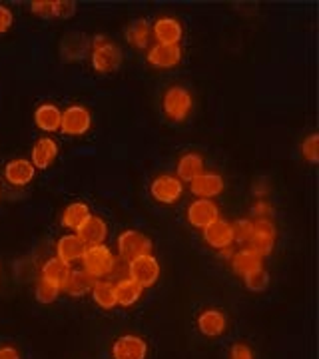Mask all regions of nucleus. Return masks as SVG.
Returning a JSON list of instances; mask_svg holds the SVG:
<instances>
[{"label": "nucleus", "instance_id": "4468645a", "mask_svg": "<svg viewBox=\"0 0 319 359\" xmlns=\"http://www.w3.org/2000/svg\"><path fill=\"white\" fill-rule=\"evenodd\" d=\"M34 176H36V168L32 166L30 160H25V158L11 160L4 166V180L14 188H25L34 180Z\"/></svg>", "mask_w": 319, "mask_h": 359}, {"label": "nucleus", "instance_id": "c756f323", "mask_svg": "<svg viewBox=\"0 0 319 359\" xmlns=\"http://www.w3.org/2000/svg\"><path fill=\"white\" fill-rule=\"evenodd\" d=\"M243 283L250 292H264L269 285V273L264 268L255 269L243 278Z\"/></svg>", "mask_w": 319, "mask_h": 359}, {"label": "nucleus", "instance_id": "412c9836", "mask_svg": "<svg viewBox=\"0 0 319 359\" xmlns=\"http://www.w3.org/2000/svg\"><path fill=\"white\" fill-rule=\"evenodd\" d=\"M84 248H86V245L78 240L76 233H64L62 238L56 242V257H58V259H62L64 264H68V266H70L72 262L82 259Z\"/></svg>", "mask_w": 319, "mask_h": 359}, {"label": "nucleus", "instance_id": "c9c22d12", "mask_svg": "<svg viewBox=\"0 0 319 359\" xmlns=\"http://www.w3.org/2000/svg\"><path fill=\"white\" fill-rule=\"evenodd\" d=\"M13 22H14L13 11H11L6 4H0V34L8 32V30H11V26H13Z\"/></svg>", "mask_w": 319, "mask_h": 359}, {"label": "nucleus", "instance_id": "6e6552de", "mask_svg": "<svg viewBox=\"0 0 319 359\" xmlns=\"http://www.w3.org/2000/svg\"><path fill=\"white\" fill-rule=\"evenodd\" d=\"M204 242L208 245H212L214 250H217L222 256H231V244H233V228L231 222L228 219H216L214 224H210L208 228L202 230Z\"/></svg>", "mask_w": 319, "mask_h": 359}, {"label": "nucleus", "instance_id": "f704fd0d", "mask_svg": "<svg viewBox=\"0 0 319 359\" xmlns=\"http://www.w3.org/2000/svg\"><path fill=\"white\" fill-rule=\"evenodd\" d=\"M30 13H34L36 16L42 18H48L54 16V0H36V2H30Z\"/></svg>", "mask_w": 319, "mask_h": 359}, {"label": "nucleus", "instance_id": "f257e3e1", "mask_svg": "<svg viewBox=\"0 0 319 359\" xmlns=\"http://www.w3.org/2000/svg\"><path fill=\"white\" fill-rule=\"evenodd\" d=\"M90 65L98 74H112L122 65V50L114 40H110L104 34H98L92 39L90 48Z\"/></svg>", "mask_w": 319, "mask_h": 359}, {"label": "nucleus", "instance_id": "a878e982", "mask_svg": "<svg viewBox=\"0 0 319 359\" xmlns=\"http://www.w3.org/2000/svg\"><path fill=\"white\" fill-rule=\"evenodd\" d=\"M70 271L72 268L68 266V264H64L62 259H58V257H48L46 262H44V266H42V278L44 280H48V282L56 283L60 290H62L66 282H68V278H70Z\"/></svg>", "mask_w": 319, "mask_h": 359}, {"label": "nucleus", "instance_id": "5701e85b", "mask_svg": "<svg viewBox=\"0 0 319 359\" xmlns=\"http://www.w3.org/2000/svg\"><path fill=\"white\" fill-rule=\"evenodd\" d=\"M126 40L134 48H138V50L148 48V44L152 40V25L146 18H136L126 28Z\"/></svg>", "mask_w": 319, "mask_h": 359}, {"label": "nucleus", "instance_id": "0eeeda50", "mask_svg": "<svg viewBox=\"0 0 319 359\" xmlns=\"http://www.w3.org/2000/svg\"><path fill=\"white\" fill-rule=\"evenodd\" d=\"M184 194V182L172 174H160L150 184V196L158 204H176Z\"/></svg>", "mask_w": 319, "mask_h": 359}, {"label": "nucleus", "instance_id": "ddd939ff", "mask_svg": "<svg viewBox=\"0 0 319 359\" xmlns=\"http://www.w3.org/2000/svg\"><path fill=\"white\" fill-rule=\"evenodd\" d=\"M114 359H146L148 358V344L138 335H122L112 346Z\"/></svg>", "mask_w": 319, "mask_h": 359}, {"label": "nucleus", "instance_id": "393cba45", "mask_svg": "<svg viewBox=\"0 0 319 359\" xmlns=\"http://www.w3.org/2000/svg\"><path fill=\"white\" fill-rule=\"evenodd\" d=\"M142 290L138 283L130 278H124V280H118L114 283V295H116V306H122V308H130L134 306L138 299L142 297Z\"/></svg>", "mask_w": 319, "mask_h": 359}, {"label": "nucleus", "instance_id": "6ab92c4d", "mask_svg": "<svg viewBox=\"0 0 319 359\" xmlns=\"http://www.w3.org/2000/svg\"><path fill=\"white\" fill-rule=\"evenodd\" d=\"M146 60L154 68H174L182 60V48L179 46H164V44H154L148 50Z\"/></svg>", "mask_w": 319, "mask_h": 359}, {"label": "nucleus", "instance_id": "aec40b11", "mask_svg": "<svg viewBox=\"0 0 319 359\" xmlns=\"http://www.w3.org/2000/svg\"><path fill=\"white\" fill-rule=\"evenodd\" d=\"M60 122H62V110L56 104L44 102L34 110V124L42 132H46V134L58 132L60 130Z\"/></svg>", "mask_w": 319, "mask_h": 359}, {"label": "nucleus", "instance_id": "dca6fc26", "mask_svg": "<svg viewBox=\"0 0 319 359\" xmlns=\"http://www.w3.org/2000/svg\"><path fill=\"white\" fill-rule=\"evenodd\" d=\"M58 156V144L50 136L39 138L32 146V166L36 170H48Z\"/></svg>", "mask_w": 319, "mask_h": 359}, {"label": "nucleus", "instance_id": "473e14b6", "mask_svg": "<svg viewBox=\"0 0 319 359\" xmlns=\"http://www.w3.org/2000/svg\"><path fill=\"white\" fill-rule=\"evenodd\" d=\"M273 216V205L268 200H255L252 205V219H271Z\"/></svg>", "mask_w": 319, "mask_h": 359}, {"label": "nucleus", "instance_id": "2eb2a0df", "mask_svg": "<svg viewBox=\"0 0 319 359\" xmlns=\"http://www.w3.org/2000/svg\"><path fill=\"white\" fill-rule=\"evenodd\" d=\"M198 330L205 337H217L228 330V318L222 309L210 308L204 309L198 318Z\"/></svg>", "mask_w": 319, "mask_h": 359}, {"label": "nucleus", "instance_id": "b1692460", "mask_svg": "<svg viewBox=\"0 0 319 359\" xmlns=\"http://www.w3.org/2000/svg\"><path fill=\"white\" fill-rule=\"evenodd\" d=\"M176 172H178V178L182 182H188L190 184L191 180L198 178L200 174L205 172L204 158L200 154H196V152H188V154H184L179 158Z\"/></svg>", "mask_w": 319, "mask_h": 359}, {"label": "nucleus", "instance_id": "f03ea898", "mask_svg": "<svg viewBox=\"0 0 319 359\" xmlns=\"http://www.w3.org/2000/svg\"><path fill=\"white\" fill-rule=\"evenodd\" d=\"M80 262H82V269L88 271L92 278L102 280V278H108V276H110V271L114 269L118 257L112 254V250H110L108 245L98 244L86 245Z\"/></svg>", "mask_w": 319, "mask_h": 359}, {"label": "nucleus", "instance_id": "e433bc0d", "mask_svg": "<svg viewBox=\"0 0 319 359\" xmlns=\"http://www.w3.org/2000/svg\"><path fill=\"white\" fill-rule=\"evenodd\" d=\"M228 359H254V351H252V347L245 346V344H236L230 349Z\"/></svg>", "mask_w": 319, "mask_h": 359}, {"label": "nucleus", "instance_id": "20e7f679", "mask_svg": "<svg viewBox=\"0 0 319 359\" xmlns=\"http://www.w3.org/2000/svg\"><path fill=\"white\" fill-rule=\"evenodd\" d=\"M146 254H152V240L144 231L124 230L118 236V259L130 264Z\"/></svg>", "mask_w": 319, "mask_h": 359}, {"label": "nucleus", "instance_id": "cd10ccee", "mask_svg": "<svg viewBox=\"0 0 319 359\" xmlns=\"http://www.w3.org/2000/svg\"><path fill=\"white\" fill-rule=\"evenodd\" d=\"M90 294H92V299L96 302V306H100L102 309L116 308L114 283L110 280H96Z\"/></svg>", "mask_w": 319, "mask_h": 359}, {"label": "nucleus", "instance_id": "7ed1b4c3", "mask_svg": "<svg viewBox=\"0 0 319 359\" xmlns=\"http://www.w3.org/2000/svg\"><path fill=\"white\" fill-rule=\"evenodd\" d=\"M162 110L170 122H184L194 110V96L186 86L182 84H172L164 92L162 98Z\"/></svg>", "mask_w": 319, "mask_h": 359}, {"label": "nucleus", "instance_id": "2f4dec72", "mask_svg": "<svg viewBox=\"0 0 319 359\" xmlns=\"http://www.w3.org/2000/svg\"><path fill=\"white\" fill-rule=\"evenodd\" d=\"M231 228H233V242L245 245L247 242H250L252 231H254V219L252 218L238 219V222H233V224H231Z\"/></svg>", "mask_w": 319, "mask_h": 359}, {"label": "nucleus", "instance_id": "c85d7f7f", "mask_svg": "<svg viewBox=\"0 0 319 359\" xmlns=\"http://www.w3.org/2000/svg\"><path fill=\"white\" fill-rule=\"evenodd\" d=\"M60 292L62 290L56 283L48 282L44 278H40L39 283H36V299H39L40 304H52V302H56Z\"/></svg>", "mask_w": 319, "mask_h": 359}, {"label": "nucleus", "instance_id": "f8f14e48", "mask_svg": "<svg viewBox=\"0 0 319 359\" xmlns=\"http://www.w3.org/2000/svg\"><path fill=\"white\" fill-rule=\"evenodd\" d=\"M216 219H219V208L214 200H194L188 205V222L194 228L204 230L210 224H214Z\"/></svg>", "mask_w": 319, "mask_h": 359}, {"label": "nucleus", "instance_id": "a211bd4d", "mask_svg": "<svg viewBox=\"0 0 319 359\" xmlns=\"http://www.w3.org/2000/svg\"><path fill=\"white\" fill-rule=\"evenodd\" d=\"M262 262H264V257L259 256V254H255L254 250H250V248L236 250L230 256V266L233 269V273L242 276V278H245L247 273H252L255 269L264 268Z\"/></svg>", "mask_w": 319, "mask_h": 359}, {"label": "nucleus", "instance_id": "f3484780", "mask_svg": "<svg viewBox=\"0 0 319 359\" xmlns=\"http://www.w3.org/2000/svg\"><path fill=\"white\" fill-rule=\"evenodd\" d=\"M78 240L84 245H98L104 244L108 236V226L100 216H90L80 228L76 230Z\"/></svg>", "mask_w": 319, "mask_h": 359}, {"label": "nucleus", "instance_id": "423d86ee", "mask_svg": "<svg viewBox=\"0 0 319 359\" xmlns=\"http://www.w3.org/2000/svg\"><path fill=\"white\" fill-rule=\"evenodd\" d=\"M276 238H278V231H276L273 219H254L252 238H250V242L243 245V248H250V250H254L255 254L266 257L273 252Z\"/></svg>", "mask_w": 319, "mask_h": 359}, {"label": "nucleus", "instance_id": "9d476101", "mask_svg": "<svg viewBox=\"0 0 319 359\" xmlns=\"http://www.w3.org/2000/svg\"><path fill=\"white\" fill-rule=\"evenodd\" d=\"M182 36H184V28L174 16H162L152 25V39L156 40V44L179 46Z\"/></svg>", "mask_w": 319, "mask_h": 359}, {"label": "nucleus", "instance_id": "1a4fd4ad", "mask_svg": "<svg viewBox=\"0 0 319 359\" xmlns=\"http://www.w3.org/2000/svg\"><path fill=\"white\" fill-rule=\"evenodd\" d=\"M92 126V114L86 106L72 104L62 112L60 132L64 136H84Z\"/></svg>", "mask_w": 319, "mask_h": 359}, {"label": "nucleus", "instance_id": "4be33fe9", "mask_svg": "<svg viewBox=\"0 0 319 359\" xmlns=\"http://www.w3.org/2000/svg\"><path fill=\"white\" fill-rule=\"evenodd\" d=\"M94 283H96V278H92L88 271H84V269H72L70 271V278H68V282H66L62 290L70 297H82V295L92 292V285Z\"/></svg>", "mask_w": 319, "mask_h": 359}, {"label": "nucleus", "instance_id": "7c9ffc66", "mask_svg": "<svg viewBox=\"0 0 319 359\" xmlns=\"http://www.w3.org/2000/svg\"><path fill=\"white\" fill-rule=\"evenodd\" d=\"M299 150H301V158L309 162V164H318L319 162V136L313 132V134H309L306 140L301 142V146H299Z\"/></svg>", "mask_w": 319, "mask_h": 359}, {"label": "nucleus", "instance_id": "39448f33", "mask_svg": "<svg viewBox=\"0 0 319 359\" xmlns=\"http://www.w3.org/2000/svg\"><path fill=\"white\" fill-rule=\"evenodd\" d=\"M160 262L152 254L136 257L128 264V278L140 285L142 290L152 287L154 283L160 280Z\"/></svg>", "mask_w": 319, "mask_h": 359}, {"label": "nucleus", "instance_id": "72a5a7b5", "mask_svg": "<svg viewBox=\"0 0 319 359\" xmlns=\"http://www.w3.org/2000/svg\"><path fill=\"white\" fill-rule=\"evenodd\" d=\"M74 14H76V2L74 0H54V16L70 18Z\"/></svg>", "mask_w": 319, "mask_h": 359}, {"label": "nucleus", "instance_id": "9b49d317", "mask_svg": "<svg viewBox=\"0 0 319 359\" xmlns=\"http://www.w3.org/2000/svg\"><path fill=\"white\" fill-rule=\"evenodd\" d=\"M226 182L216 172H204L190 182V192L200 200H212L224 192Z\"/></svg>", "mask_w": 319, "mask_h": 359}, {"label": "nucleus", "instance_id": "bb28decb", "mask_svg": "<svg viewBox=\"0 0 319 359\" xmlns=\"http://www.w3.org/2000/svg\"><path fill=\"white\" fill-rule=\"evenodd\" d=\"M90 216H92V212H90L88 204H84V202H72V204H68L64 208L62 218L60 219H62L64 228L76 231Z\"/></svg>", "mask_w": 319, "mask_h": 359}, {"label": "nucleus", "instance_id": "4c0bfd02", "mask_svg": "<svg viewBox=\"0 0 319 359\" xmlns=\"http://www.w3.org/2000/svg\"><path fill=\"white\" fill-rule=\"evenodd\" d=\"M0 359H20V353L14 347H0Z\"/></svg>", "mask_w": 319, "mask_h": 359}]
</instances>
